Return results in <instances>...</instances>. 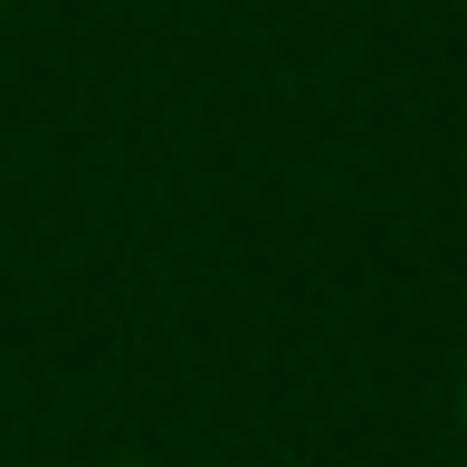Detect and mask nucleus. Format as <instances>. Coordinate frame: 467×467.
I'll list each match as a JSON object with an SVG mask.
<instances>
[{"label": "nucleus", "instance_id": "1", "mask_svg": "<svg viewBox=\"0 0 467 467\" xmlns=\"http://www.w3.org/2000/svg\"><path fill=\"white\" fill-rule=\"evenodd\" d=\"M458 410H467V372H458Z\"/></svg>", "mask_w": 467, "mask_h": 467}]
</instances>
